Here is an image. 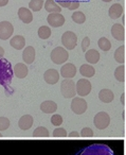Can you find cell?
I'll use <instances>...</instances> for the list:
<instances>
[{
    "label": "cell",
    "instance_id": "6da1fadb",
    "mask_svg": "<svg viewBox=\"0 0 126 155\" xmlns=\"http://www.w3.org/2000/svg\"><path fill=\"white\" fill-rule=\"evenodd\" d=\"M12 79H13V67L7 58H0V84L7 91H12L10 88Z\"/></svg>",
    "mask_w": 126,
    "mask_h": 155
},
{
    "label": "cell",
    "instance_id": "7a4b0ae2",
    "mask_svg": "<svg viewBox=\"0 0 126 155\" xmlns=\"http://www.w3.org/2000/svg\"><path fill=\"white\" fill-rule=\"evenodd\" d=\"M79 155H115L108 146L104 143H93L86 147Z\"/></svg>",
    "mask_w": 126,
    "mask_h": 155
},
{
    "label": "cell",
    "instance_id": "3957f363",
    "mask_svg": "<svg viewBox=\"0 0 126 155\" xmlns=\"http://www.w3.org/2000/svg\"><path fill=\"white\" fill-rule=\"evenodd\" d=\"M60 93L66 99H72L76 95L75 91V83L73 82L72 79H65L60 83Z\"/></svg>",
    "mask_w": 126,
    "mask_h": 155
},
{
    "label": "cell",
    "instance_id": "277c9868",
    "mask_svg": "<svg viewBox=\"0 0 126 155\" xmlns=\"http://www.w3.org/2000/svg\"><path fill=\"white\" fill-rule=\"evenodd\" d=\"M51 61L56 65H62L66 63L69 58V53L64 47H56L51 52Z\"/></svg>",
    "mask_w": 126,
    "mask_h": 155
},
{
    "label": "cell",
    "instance_id": "5b68a950",
    "mask_svg": "<svg viewBox=\"0 0 126 155\" xmlns=\"http://www.w3.org/2000/svg\"><path fill=\"white\" fill-rule=\"evenodd\" d=\"M62 44L64 45L65 49L72 50L77 45V36L72 31H67L62 35Z\"/></svg>",
    "mask_w": 126,
    "mask_h": 155
},
{
    "label": "cell",
    "instance_id": "8992f818",
    "mask_svg": "<svg viewBox=\"0 0 126 155\" xmlns=\"http://www.w3.org/2000/svg\"><path fill=\"white\" fill-rule=\"evenodd\" d=\"M93 124L95 125L96 129L105 130L110 124V117L106 112H100L94 116Z\"/></svg>",
    "mask_w": 126,
    "mask_h": 155
},
{
    "label": "cell",
    "instance_id": "52a82bcc",
    "mask_svg": "<svg viewBox=\"0 0 126 155\" xmlns=\"http://www.w3.org/2000/svg\"><path fill=\"white\" fill-rule=\"evenodd\" d=\"M92 89L91 83L87 79H79L76 83H75V91L76 94L79 97H86L90 94Z\"/></svg>",
    "mask_w": 126,
    "mask_h": 155
},
{
    "label": "cell",
    "instance_id": "ba28073f",
    "mask_svg": "<svg viewBox=\"0 0 126 155\" xmlns=\"http://www.w3.org/2000/svg\"><path fill=\"white\" fill-rule=\"evenodd\" d=\"M87 102L82 97H73L72 102H71V110L74 114L83 115L87 110Z\"/></svg>",
    "mask_w": 126,
    "mask_h": 155
},
{
    "label": "cell",
    "instance_id": "9c48e42d",
    "mask_svg": "<svg viewBox=\"0 0 126 155\" xmlns=\"http://www.w3.org/2000/svg\"><path fill=\"white\" fill-rule=\"evenodd\" d=\"M14 27L10 21H1L0 22V39H9L13 35Z\"/></svg>",
    "mask_w": 126,
    "mask_h": 155
},
{
    "label": "cell",
    "instance_id": "30bf717a",
    "mask_svg": "<svg viewBox=\"0 0 126 155\" xmlns=\"http://www.w3.org/2000/svg\"><path fill=\"white\" fill-rule=\"evenodd\" d=\"M47 20L48 24L53 28H60L66 21L65 17L60 13H50L49 16L47 17Z\"/></svg>",
    "mask_w": 126,
    "mask_h": 155
},
{
    "label": "cell",
    "instance_id": "8fae6325",
    "mask_svg": "<svg viewBox=\"0 0 126 155\" xmlns=\"http://www.w3.org/2000/svg\"><path fill=\"white\" fill-rule=\"evenodd\" d=\"M60 74L65 79H72L76 74V67L72 63H67L60 68Z\"/></svg>",
    "mask_w": 126,
    "mask_h": 155
},
{
    "label": "cell",
    "instance_id": "7c38bea8",
    "mask_svg": "<svg viewBox=\"0 0 126 155\" xmlns=\"http://www.w3.org/2000/svg\"><path fill=\"white\" fill-rule=\"evenodd\" d=\"M44 80L50 85H54L60 81V72L56 69H48L44 73Z\"/></svg>",
    "mask_w": 126,
    "mask_h": 155
},
{
    "label": "cell",
    "instance_id": "4fadbf2b",
    "mask_svg": "<svg viewBox=\"0 0 126 155\" xmlns=\"http://www.w3.org/2000/svg\"><path fill=\"white\" fill-rule=\"evenodd\" d=\"M111 35L117 41H124L125 39V28L120 24H115L111 27Z\"/></svg>",
    "mask_w": 126,
    "mask_h": 155
},
{
    "label": "cell",
    "instance_id": "5bb4252c",
    "mask_svg": "<svg viewBox=\"0 0 126 155\" xmlns=\"http://www.w3.org/2000/svg\"><path fill=\"white\" fill-rule=\"evenodd\" d=\"M22 60L26 64L31 65L33 64L35 60V49L32 46H29V47H26L22 52Z\"/></svg>",
    "mask_w": 126,
    "mask_h": 155
},
{
    "label": "cell",
    "instance_id": "9a60e30c",
    "mask_svg": "<svg viewBox=\"0 0 126 155\" xmlns=\"http://www.w3.org/2000/svg\"><path fill=\"white\" fill-rule=\"evenodd\" d=\"M18 17L24 24H30L33 21V14L30 9L27 8H20L18 10Z\"/></svg>",
    "mask_w": 126,
    "mask_h": 155
},
{
    "label": "cell",
    "instance_id": "2e32d148",
    "mask_svg": "<svg viewBox=\"0 0 126 155\" xmlns=\"http://www.w3.org/2000/svg\"><path fill=\"white\" fill-rule=\"evenodd\" d=\"M13 72L15 74L16 78L18 79H24V78L28 75V67H27L26 64H22V63H18L14 66V69H13Z\"/></svg>",
    "mask_w": 126,
    "mask_h": 155
},
{
    "label": "cell",
    "instance_id": "e0dca14e",
    "mask_svg": "<svg viewBox=\"0 0 126 155\" xmlns=\"http://www.w3.org/2000/svg\"><path fill=\"white\" fill-rule=\"evenodd\" d=\"M56 110H57V104L54 101H51V100L44 101L40 104V110L45 114H54Z\"/></svg>",
    "mask_w": 126,
    "mask_h": 155
},
{
    "label": "cell",
    "instance_id": "ac0fdd59",
    "mask_svg": "<svg viewBox=\"0 0 126 155\" xmlns=\"http://www.w3.org/2000/svg\"><path fill=\"white\" fill-rule=\"evenodd\" d=\"M10 45L16 50H21L26 46V39L22 35H16L13 36L10 41Z\"/></svg>",
    "mask_w": 126,
    "mask_h": 155
},
{
    "label": "cell",
    "instance_id": "d6986e66",
    "mask_svg": "<svg viewBox=\"0 0 126 155\" xmlns=\"http://www.w3.org/2000/svg\"><path fill=\"white\" fill-rule=\"evenodd\" d=\"M33 125V117L31 115H24L18 121V127L24 131H28Z\"/></svg>",
    "mask_w": 126,
    "mask_h": 155
},
{
    "label": "cell",
    "instance_id": "ffe728a7",
    "mask_svg": "<svg viewBox=\"0 0 126 155\" xmlns=\"http://www.w3.org/2000/svg\"><path fill=\"white\" fill-rule=\"evenodd\" d=\"M123 13V7H122L120 3H115L112 5L110 8H109V11H108V14H109V17L111 19H117V18H120Z\"/></svg>",
    "mask_w": 126,
    "mask_h": 155
},
{
    "label": "cell",
    "instance_id": "44dd1931",
    "mask_svg": "<svg viewBox=\"0 0 126 155\" xmlns=\"http://www.w3.org/2000/svg\"><path fill=\"white\" fill-rule=\"evenodd\" d=\"M85 58L89 64H96L100 61V52L95 49H89L85 52Z\"/></svg>",
    "mask_w": 126,
    "mask_h": 155
},
{
    "label": "cell",
    "instance_id": "7402d4cb",
    "mask_svg": "<svg viewBox=\"0 0 126 155\" xmlns=\"http://www.w3.org/2000/svg\"><path fill=\"white\" fill-rule=\"evenodd\" d=\"M99 99L104 103H110L115 99V95L110 89H102L99 93Z\"/></svg>",
    "mask_w": 126,
    "mask_h": 155
},
{
    "label": "cell",
    "instance_id": "603a6c76",
    "mask_svg": "<svg viewBox=\"0 0 126 155\" xmlns=\"http://www.w3.org/2000/svg\"><path fill=\"white\" fill-rule=\"evenodd\" d=\"M45 9L49 13H60L62 12V8L54 1V0H47L45 3Z\"/></svg>",
    "mask_w": 126,
    "mask_h": 155
},
{
    "label": "cell",
    "instance_id": "cb8c5ba5",
    "mask_svg": "<svg viewBox=\"0 0 126 155\" xmlns=\"http://www.w3.org/2000/svg\"><path fill=\"white\" fill-rule=\"evenodd\" d=\"M79 72L85 78H92L95 74V69L90 64H84V65H82L81 68H79Z\"/></svg>",
    "mask_w": 126,
    "mask_h": 155
},
{
    "label": "cell",
    "instance_id": "d4e9b609",
    "mask_svg": "<svg viewBox=\"0 0 126 155\" xmlns=\"http://www.w3.org/2000/svg\"><path fill=\"white\" fill-rule=\"evenodd\" d=\"M115 60L120 64L125 63V46H121L115 51Z\"/></svg>",
    "mask_w": 126,
    "mask_h": 155
},
{
    "label": "cell",
    "instance_id": "484cf974",
    "mask_svg": "<svg viewBox=\"0 0 126 155\" xmlns=\"http://www.w3.org/2000/svg\"><path fill=\"white\" fill-rule=\"evenodd\" d=\"M115 78L119 82H125V66L121 65L115 70Z\"/></svg>",
    "mask_w": 126,
    "mask_h": 155
},
{
    "label": "cell",
    "instance_id": "4316f807",
    "mask_svg": "<svg viewBox=\"0 0 126 155\" xmlns=\"http://www.w3.org/2000/svg\"><path fill=\"white\" fill-rule=\"evenodd\" d=\"M98 45H99V47H100V49L103 50V51H105V52L109 51L110 48H111L110 41H109L108 38H106V37H101L98 41Z\"/></svg>",
    "mask_w": 126,
    "mask_h": 155
},
{
    "label": "cell",
    "instance_id": "83f0119b",
    "mask_svg": "<svg viewBox=\"0 0 126 155\" xmlns=\"http://www.w3.org/2000/svg\"><path fill=\"white\" fill-rule=\"evenodd\" d=\"M44 3H45L44 0H31L30 3H29V8H30L31 11L38 12L43 9Z\"/></svg>",
    "mask_w": 126,
    "mask_h": 155
},
{
    "label": "cell",
    "instance_id": "f1b7e54d",
    "mask_svg": "<svg viewBox=\"0 0 126 155\" xmlns=\"http://www.w3.org/2000/svg\"><path fill=\"white\" fill-rule=\"evenodd\" d=\"M38 36L41 39H48L51 36V29L47 26H43L38 29Z\"/></svg>",
    "mask_w": 126,
    "mask_h": 155
},
{
    "label": "cell",
    "instance_id": "f546056e",
    "mask_svg": "<svg viewBox=\"0 0 126 155\" xmlns=\"http://www.w3.org/2000/svg\"><path fill=\"white\" fill-rule=\"evenodd\" d=\"M72 20L75 22V24H79V25L84 24V22L86 21V16L83 12L76 11L72 14Z\"/></svg>",
    "mask_w": 126,
    "mask_h": 155
},
{
    "label": "cell",
    "instance_id": "4dcf8cb0",
    "mask_svg": "<svg viewBox=\"0 0 126 155\" xmlns=\"http://www.w3.org/2000/svg\"><path fill=\"white\" fill-rule=\"evenodd\" d=\"M33 135H34L35 137H48V136H49V131H48V129L45 127H38L34 130Z\"/></svg>",
    "mask_w": 126,
    "mask_h": 155
},
{
    "label": "cell",
    "instance_id": "1f68e13d",
    "mask_svg": "<svg viewBox=\"0 0 126 155\" xmlns=\"http://www.w3.org/2000/svg\"><path fill=\"white\" fill-rule=\"evenodd\" d=\"M10 120L7 117H0V131H5L10 127Z\"/></svg>",
    "mask_w": 126,
    "mask_h": 155
},
{
    "label": "cell",
    "instance_id": "d6a6232c",
    "mask_svg": "<svg viewBox=\"0 0 126 155\" xmlns=\"http://www.w3.org/2000/svg\"><path fill=\"white\" fill-rule=\"evenodd\" d=\"M51 123L55 127H60L63 123V117L58 114H53V116L51 117Z\"/></svg>",
    "mask_w": 126,
    "mask_h": 155
},
{
    "label": "cell",
    "instance_id": "836d02e7",
    "mask_svg": "<svg viewBox=\"0 0 126 155\" xmlns=\"http://www.w3.org/2000/svg\"><path fill=\"white\" fill-rule=\"evenodd\" d=\"M52 135L54 136V137H66L68 134H67V131L65 129H63V127H56L55 130L53 131V134Z\"/></svg>",
    "mask_w": 126,
    "mask_h": 155
},
{
    "label": "cell",
    "instance_id": "e575fe53",
    "mask_svg": "<svg viewBox=\"0 0 126 155\" xmlns=\"http://www.w3.org/2000/svg\"><path fill=\"white\" fill-rule=\"evenodd\" d=\"M55 2L57 3L60 8H66V9H69L70 5H72L73 0H55Z\"/></svg>",
    "mask_w": 126,
    "mask_h": 155
},
{
    "label": "cell",
    "instance_id": "d590c367",
    "mask_svg": "<svg viewBox=\"0 0 126 155\" xmlns=\"http://www.w3.org/2000/svg\"><path fill=\"white\" fill-rule=\"evenodd\" d=\"M79 136H83V137H91V136H93V131H92V129H90V127H84V129H82Z\"/></svg>",
    "mask_w": 126,
    "mask_h": 155
},
{
    "label": "cell",
    "instance_id": "8d00e7d4",
    "mask_svg": "<svg viewBox=\"0 0 126 155\" xmlns=\"http://www.w3.org/2000/svg\"><path fill=\"white\" fill-rule=\"evenodd\" d=\"M89 45H90V39L89 37H84L83 41H82V50H83L84 52H86L88 50V48H89Z\"/></svg>",
    "mask_w": 126,
    "mask_h": 155
},
{
    "label": "cell",
    "instance_id": "74e56055",
    "mask_svg": "<svg viewBox=\"0 0 126 155\" xmlns=\"http://www.w3.org/2000/svg\"><path fill=\"white\" fill-rule=\"evenodd\" d=\"M9 3V0H0V8L5 7Z\"/></svg>",
    "mask_w": 126,
    "mask_h": 155
},
{
    "label": "cell",
    "instance_id": "f35d334b",
    "mask_svg": "<svg viewBox=\"0 0 126 155\" xmlns=\"http://www.w3.org/2000/svg\"><path fill=\"white\" fill-rule=\"evenodd\" d=\"M69 136H70V137H79V134L77 133V132H71V133L69 134Z\"/></svg>",
    "mask_w": 126,
    "mask_h": 155
},
{
    "label": "cell",
    "instance_id": "ab89813d",
    "mask_svg": "<svg viewBox=\"0 0 126 155\" xmlns=\"http://www.w3.org/2000/svg\"><path fill=\"white\" fill-rule=\"evenodd\" d=\"M121 103L123 104V105H125V94H122V96H121Z\"/></svg>",
    "mask_w": 126,
    "mask_h": 155
},
{
    "label": "cell",
    "instance_id": "60d3db41",
    "mask_svg": "<svg viewBox=\"0 0 126 155\" xmlns=\"http://www.w3.org/2000/svg\"><path fill=\"white\" fill-rule=\"evenodd\" d=\"M3 55H5V49L2 47H0V58H3Z\"/></svg>",
    "mask_w": 126,
    "mask_h": 155
},
{
    "label": "cell",
    "instance_id": "b9f144b4",
    "mask_svg": "<svg viewBox=\"0 0 126 155\" xmlns=\"http://www.w3.org/2000/svg\"><path fill=\"white\" fill-rule=\"evenodd\" d=\"M102 1H104V2H110V1H112V0H102Z\"/></svg>",
    "mask_w": 126,
    "mask_h": 155
},
{
    "label": "cell",
    "instance_id": "7bdbcfd3",
    "mask_svg": "<svg viewBox=\"0 0 126 155\" xmlns=\"http://www.w3.org/2000/svg\"><path fill=\"white\" fill-rule=\"evenodd\" d=\"M1 136H2V135H1V134H0V137H1Z\"/></svg>",
    "mask_w": 126,
    "mask_h": 155
}]
</instances>
